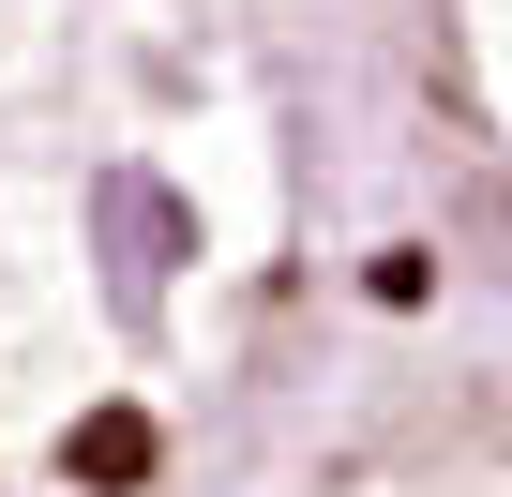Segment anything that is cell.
<instances>
[{"label": "cell", "mask_w": 512, "mask_h": 497, "mask_svg": "<svg viewBox=\"0 0 512 497\" xmlns=\"http://www.w3.org/2000/svg\"><path fill=\"white\" fill-rule=\"evenodd\" d=\"M151 452H166V437H151L136 407H91V422L61 437V467H76V482H151Z\"/></svg>", "instance_id": "1"}]
</instances>
